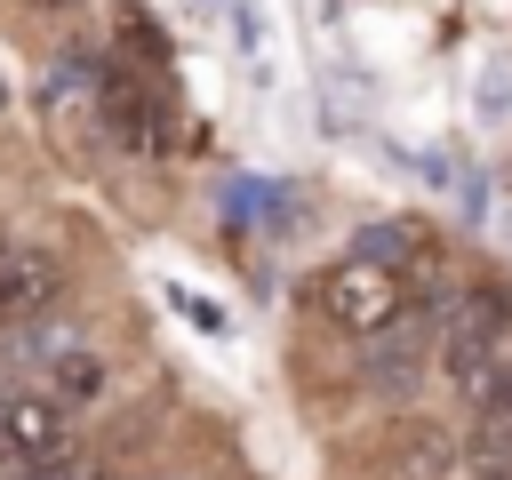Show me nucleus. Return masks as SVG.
Here are the masks:
<instances>
[{
	"label": "nucleus",
	"mask_w": 512,
	"mask_h": 480,
	"mask_svg": "<svg viewBox=\"0 0 512 480\" xmlns=\"http://www.w3.org/2000/svg\"><path fill=\"white\" fill-rule=\"evenodd\" d=\"M72 424L80 408L48 384H0V480H32L40 464H56L72 448Z\"/></svg>",
	"instance_id": "1"
},
{
	"label": "nucleus",
	"mask_w": 512,
	"mask_h": 480,
	"mask_svg": "<svg viewBox=\"0 0 512 480\" xmlns=\"http://www.w3.org/2000/svg\"><path fill=\"white\" fill-rule=\"evenodd\" d=\"M320 312H328L336 328H352V336H384V328H400V312H408V272H400L392 256H344V264L320 280Z\"/></svg>",
	"instance_id": "2"
},
{
	"label": "nucleus",
	"mask_w": 512,
	"mask_h": 480,
	"mask_svg": "<svg viewBox=\"0 0 512 480\" xmlns=\"http://www.w3.org/2000/svg\"><path fill=\"white\" fill-rule=\"evenodd\" d=\"M464 456H456V440L440 432V424H424V416H400V424H384V440H376V472L384 480H448Z\"/></svg>",
	"instance_id": "3"
},
{
	"label": "nucleus",
	"mask_w": 512,
	"mask_h": 480,
	"mask_svg": "<svg viewBox=\"0 0 512 480\" xmlns=\"http://www.w3.org/2000/svg\"><path fill=\"white\" fill-rule=\"evenodd\" d=\"M56 296H64V264L48 248H0V328L40 320Z\"/></svg>",
	"instance_id": "4"
},
{
	"label": "nucleus",
	"mask_w": 512,
	"mask_h": 480,
	"mask_svg": "<svg viewBox=\"0 0 512 480\" xmlns=\"http://www.w3.org/2000/svg\"><path fill=\"white\" fill-rule=\"evenodd\" d=\"M104 120H112V136L128 144V152H152L160 144V128H152V88L144 80H128V72H104Z\"/></svg>",
	"instance_id": "5"
},
{
	"label": "nucleus",
	"mask_w": 512,
	"mask_h": 480,
	"mask_svg": "<svg viewBox=\"0 0 512 480\" xmlns=\"http://www.w3.org/2000/svg\"><path fill=\"white\" fill-rule=\"evenodd\" d=\"M480 480H512V408H488L480 424H472V440L456 448Z\"/></svg>",
	"instance_id": "6"
},
{
	"label": "nucleus",
	"mask_w": 512,
	"mask_h": 480,
	"mask_svg": "<svg viewBox=\"0 0 512 480\" xmlns=\"http://www.w3.org/2000/svg\"><path fill=\"white\" fill-rule=\"evenodd\" d=\"M32 480H128V472H120V456H112V448H64V456H56V464H40Z\"/></svg>",
	"instance_id": "7"
},
{
	"label": "nucleus",
	"mask_w": 512,
	"mask_h": 480,
	"mask_svg": "<svg viewBox=\"0 0 512 480\" xmlns=\"http://www.w3.org/2000/svg\"><path fill=\"white\" fill-rule=\"evenodd\" d=\"M32 8H64V0H32Z\"/></svg>",
	"instance_id": "8"
},
{
	"label": "nucleus",
	"mask_w": 512,
	"mask_h": 480,
	"mask_svg": "<svg viewBox=\"0 0 512 480\" xmlns=\"http://www.w3.org/2000/svg\"><path fill=\"white\" fill-rule=\"evenodd\" d=\"M0 104H8V80H0Z\"/></svg>",
	"instance_id": "9"
},
{
	"label": "nucleus",
	"mask_w": 512,
	"mask_h": 480,
	"mask_svg": "<svg viewBox=\"0 0 512 480\" xmlns=\"http://www.w3.org/2000/svg\"><path fill=\"white\" fill-rule=\"evenodd\" d=\"M0 248H8V240H0Z\"/></svg>",
	"instance_id": "10"
}]
</instances>
